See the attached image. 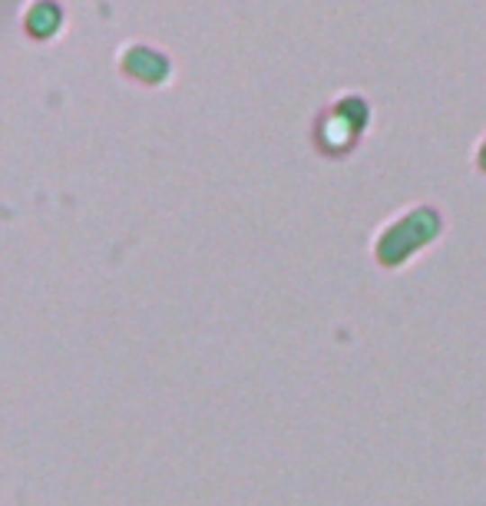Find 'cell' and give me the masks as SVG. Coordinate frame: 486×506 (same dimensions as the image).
<instances>
[{
    "mask_svg": "<svg viewBox=\"0 0 486 506\" xmlns=\"http://www.w3.org/2000/svg\"><path fill=\"white\" fill-rule=\"evenodd\" d=\"M436 235V215L430 209H417L414 215H407L404 222H397L391 232L381 239V258L387 265L400 262L407 255L420 248L424 242H430Z\"/></svg>",
    "mask_w": 486,
    "mask_h": 506,
    "instance_id": "obj_1",
    "label": "cell"
},
{
    "mask_svg": "<svg viewBox=\"0 0 486 506\" xmlns=\"http://www.w3.org/2000/svg\"><path fill=\"white\" fill-rule=\"evenodd\" d=\"M338 116H345V126L361 130V126L367 122V106L361 100H345L341 106H338Z\"/></svg>",
    "mask_w": 486,
    "mask_h": 506,
    "instance_id": "obj_2",
    "label": "cell"
},
{
    "mask_svg": "<svg viewBox=\"0 0 486 506\" xmlns=\"http://www.w3.org/2000/svg\"><path fill=\"white\" fill-rule=\"evenodd\" d=\"M480 166L486 169V146H483V152H480Z\"/></svg>",
    "mask_w": 486,
    "mask_h": 506,
    "instance_id": "obj_3",
    "label": "cell"
}]
</instances>
